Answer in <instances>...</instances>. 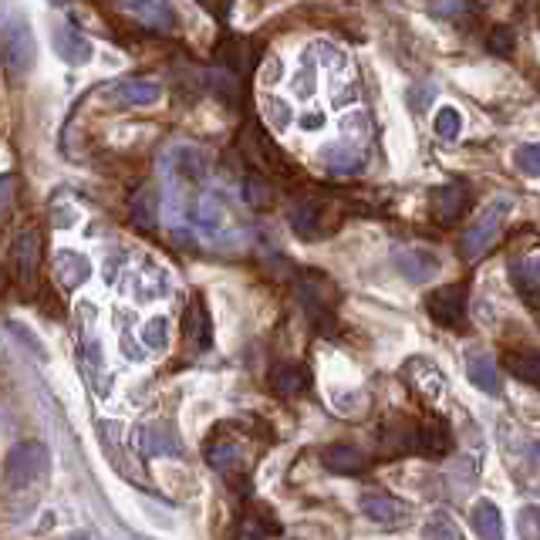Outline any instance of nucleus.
<instances>
[{
    "label": "nucleus",
    "instance_id": "1",
    "mask_svg": "<svg viewBox=\"0 0 540 540\" xmlns=\"http://www.w3.org/2000/svg\"><path fill=\"white\" fill-rule=\"evenodd\" d=\"M48 473V449L41 443H17L4 459V480L7 486L21 490V486H31L34 480Z\"/></svg>",
    "mask_w": 540,
    "mask_h": 540
},
{
    "label": "nucleus",
    "instance_id": "26",
    "mask_svg": "<svg viewBox=\"0 0 540 540\" xmlns=\"http://www.w3.org/2000/svg\"><path fill=\"white\" fill-rule=\"evenodd\" d=\"M156 432H159V426H146V429H139V446H146V453H166L169 439H159Z\"/></svg>",
    "mask_w": 540,
    "mask_h": 540
},
{
    "label": "nucleus",
    "instance_id": "7",
    "mask_svg": "<svg viewBox=\"0 0 540 540\" xmlns=\"http://www.w3.org/2000/svg\"><path fill=\"white\" fill-rule=\"evenodd\" d=\"M429 210L436 223H456L459 216L470 210V193L463 186H443L429 196Z\"/></svg>",
    "mask_w": 540,
    "mask_h": 540
},
{
    "label": "nucleus",
    "instance_id": "11",
    "mask_svg": "<svg viewBox=\"0 0 540 540\" xmlns=\"http://www.w3.org/2000/svg\"><path fill=\"white\" fill-rule=\"evenodd\" d=\"M510 277L517 284V291L524 294V301L540 304V264L537 260H513Z\"/></svg>",
    "mask_w": 540,
    "mask_h": 540
},
{
    "label": "nucleus",
    "instance_id": "27",
    "mask_svg": "<svg viewBox=\"0 0 540 540\" xmlns=\"http://www.w3.org/2000/svg\"><path fill=\"white\" fill-rule=\"evenodd\" d=\"M14 183L11 176H0V220H4L7 213H11V200H14Z\"/></svg>",
    "mask_w": 540,
    "mask_h": 540
},
{
    "label": "nucleus",
    "instance_id": "14",
    "mask_svg": "<svg viewBox=\"0 0 540 540\" xmlns=\"http://www.w3.org/2000/svg\"><path fill=\"white\" fill-rule=\"evenodd\" d=\"M473 530L480 540H503V517L497 510V503H476L473 510Z\"/></svg>",
    "mask_w": 540,
    "mask_h": 540
},
{
    "label": "nucleus",
    "instance_id": "18",
    "mask_svg": "<svg viewBox=\"0 0 540 540\" xmlns=\"http://www.w3.org/2000/svg\"><path fill=\"white\" fill-rule=\"evenodd\" d=\"M503 365H507L520 382H530L540 389V355H517V351H510V355H503Z\"/></svg>",
    "mask_w": 540,
    "mask_h": 540
},
{
    "label": "nucleus",
    "instance_id": "21",
    "mask_svg": "<svg viewBox=\"0 0 540 540\" xmlns=\"http://www.w3.org/2000/svg\"><path fill=\"white\" fill-rule=\"evenodd\" d=\"M119 98L129 105H152L159 98V85L156 81H146V78H132L119 88Z\"/></svg>",
    "mask_w": 540,
    "mask_h": 540
},
{
    "label": "nucleus",
    "instance_id": "17",
    "mask_svg": "<svg viewBox=\"0 0 540 540\" xmlns=\"http://www.w3.org/2000/svg\"><path fill=\"white\" fill-rule=\"evenodd\" d=\"M395 264H399V270L409 281H426V277L436 274V260L422 254V250H405V254L395 257Z\"/></svg>",
    "mask_w": 540,
    "mask_h": 540
},
{
    "label": "nucleus",
    "instance_id": "15",
    "mask_svg": "<svg viewBox=\"0 0 540 540\" xmlns=\"http://www.w3.org/2000/svg\"><path fill=\"white\" fill-rule=\"evenodd\" d=\"M470 378H473L476 389H483L486 395L500 392V368L490 355H473L470 358Z\"/></svg>",
    "mask_w": 540,
    "mask_h": 540
},
{
    "label": "nucleus",
    "instance_id": "2",
    "mask_svg": "<svg viewBox=\"0 0 540 540\" xmlns=\"http://www.w3.org/2000/svg\"><path fill=\"white\" fill-rule=\"evenodd\" d=\"M426 311L429 318L443 328H453V331H463L470 318H466V284H449V287H439L426 297Z\"/></svg>",
    "mask_w": 540,
    "mask_h": 540
},
{
    "label": "nucleus",
    "instance_id": "28",
    "mask_svg": "<svg viewBox=\"0 0 540 540\" xmlns=\"http://www.w3.org/2000/svg\"><path fill=\"white\" fill-rule=\"evenodd\" d=\"M537 453H540V446H537Z\"/></svg>",
    "mask_w": 540,
    "mask_h": 540
},
{
    "label": "nucleus",
    "instance_id": "22",
    "mask_svg": "<svg viewBox=\"0 0 540 540\" xmlns=\"http://www.w3.org/2000/svg\"><path fill=\"white\" fill-rule=\"evenodd\" d=\"M459 129H463V119H459L456 108H443V112H439V119H436V132L443 135V139H456Z\"/></svg>",
    "mask_w": 540,
    "mask_h": 540
},
{
    "label": "nucleus",
    "instance_id": "24",
    "mask_svg": "<svg viewBox=\"0 0 540 540\" xmlns=\"http://www.w3.org/2000/svg\"><path fill=\"white\" fill-rule=\"evenodd\" d=\"M517 166L520 173L527 176H540V146H524L517 152Z\"/></svg>",
    "mask_w": 540,
    "mask_h": 540
},
{
    "label": "nucleus",
    "instance_id": "9",
    "mask_svg": "<svg viewBox=\"0 0 540 540\" xmlns=\"http://www.w3.org/2000/svg\"><path fill=\"white\" fill-rule=\"evenodd\" d=\"M321 463L328 466L331 473H341V476H358L368 470V456L355 446H328L321 453Z\"/></svg>",
    "mask_w": 540,
    "mask_h": 540
},
{
    "label": "nucleus",
    "instance_id": "4",
    "mask_svg": "<svg viewBox=\"0 0 540 540\" xmlns=\"http://www.w3.org/2000/svg\"><path fill=\"white\" fill-rule=\"evenodd\" d=\"M382 449L385 453H422V419L395 416L382 426Z\"/></svg>",
    "mask_w": 540,
    "mask_h": 540
},
{
    "label": "nucleus",
    "instance_id": "25",
    "mask_svg": "<svg viewBox=\"0 0 540 540\" xmlns=\"http://www.w3.org/2000/svg\"><path fill=\"white\" fill-rule=\"evenodd\" d=\"M267 534H274V530H264L260 517H247L237 527V540H267Z\"/></svg>",
    "mask_w": 540,
    "mask_h": 540
},
{
    "label": "nucleus",
    "instance_id": "10",
    "mask_svg": "<svg viewBox=\"0 0 540 540\" xmlns=\"http://www.w3.org/2000/svg\"><path fill=\"white\" fill-rule=\"evenodd\" d=\"M362 510L368 520L385 524V527H395V524H405V520H409V510H405L395 497H382V493H368L362 500Z\"/></svg>",
    "mask_w": 540,
    "mask_h": 540
},
{
    "label": "nucleus",
    "instance_id": "23",
    "mask_svg": "<svg viewBox=\"0 0 540 540\" xmlns=\"http://www.w3.org/2000/svg\"><path fill=\"white\" fill-rule=\"evenodd\" d=\"M422 540H459V537H456V527L449 524L446 517H436V520H429L426 530H422Z\"/></svg>",
    "mask_w": 540,
    "mask_h": 540
},
{
    "label": "nucleus",
    "instance_id": "19",
    "mask_svg": "<svg viewBox=\"0 0 540 540\" xmlns=\"http://www.w3.org/2000/svg\"><path fill=\"white\" fill-rule=\"evenodd\" d=\"M54 48L61 51V58L75 61V65H78V61L92 58V48H88V41L81 38L78 31H68V27H65V31H58V38H54Z\"/></svg>",
    "mask_w": 540,
    "mask_h": 540
},
{
    "label": "nucleus",
    "instance_id": "13",
    "mask_svg": "<svg viewBox=\"0 0 540 540\" xmlns=\"http://www.w3.org/2000/svg\"><path fill=\"white\" fill-rule=\"evenodd\" d=\"M115 4H122L125 11L139 14L142 24H149V27H169V24H173V14H169L166 0H115Z\"/></svg>",
    "mask_w": 540,
    "mask_h": 540
},
{
    "label": "nucleus",
    "instance_id": "16",
    "mask_svg": "<svg viewBox=\"0 0 540 540\" xmlns=\"http://www.w3.org/2000/svg\"><path fill=\"white\" fill-rule=\"evenodd\" d=\"M270 382H274V389L281 395H301L311 385V378L301 365H277L274 375H270Z\"/></svg>",
    "mask_w": 540,
    "mask_h": 540
},
{
    "label": "nucleus",
    "instance_id": "6",
    "mask_svg": "<svg viewBox=\"0 0 540 540\" xmlns=\"http://www.w3.org/2000/svg\"><path fill=\"white\" fill-rule=\"evenodd\" d=\"M291 223H294V230L301 233V237H324L331 227H335V220H331V213H328V206H324L321 200H304V203H297L294 210H291Z\"/></svg>",
    "mask_w": 540,
    "mask_h": 540
},
{
    "label": "nucleus",
    "instance_id": "3",
    "mask_svg": "<svg viewBox=\"0 0 540 540\" xmlns=\"http://www.w3.org/2000/svg\"><path fill=\"white\" fill-rule=\"evenodd\" d=\"M507 200H497L493 206H486L483 210V216L480 220H476V227L466 233L463 237V254L466 257H483L486 250L493 247V243H497V237H500V227H503V216H507Z\"/></svg>",
    "mask_w": 540,
    "mask_h": 540
},
{
    "label": "nucleus",
    "instance_id": "5",
    "mask_svg": "<svg viewBox=\"0 0 540 540\" xmlns=\"http://www.w3.org/2000/svg\"><path fill=\"white\" fill-rule=\"evenodd\" d=\"M4 65L11 75H27L34 65V38L24 21H14L4 31Z\"/></svg>",
    "mask_w": 540,
    "mask_h": 540
},
{
    "label": "nucleus",
    "instance_id": "20",
    "mask_svg": "<svg viewBox=\"0 0 540 540\" xmlns=\"http://www.w3.org/2000/svg\"><path fill=\"white\" fill-rule=\"evenodd\" d=\"M449 449V432L439 419H422V453L443 456Z\"/></svg>",
    "mask_w": 540,
    "mask_h": 540
},
{
    "label": "nucleus",
    "instance_id": "12",
    "mask_svg": "<svg viewBox=\"0 0 540 540\" xmlns=\"http://www.w3.org/2000/svg\"><path fill=\"white\" fill-rule=\"evenodd\" d=\"M183 331H186V341H189V345H193V348H206V345H210V338H213V331H210V314H206V308H203L200 297H196V301L189 304Z\"/></svg>",
    "mask_w": 540,
    "mask_h": 540
},
{
    "label": "nucleus",
    "instance_id": "8",
    "mask_svg": "<svg viewBox=\"0 0 540 540\" xmlns=\"http://www.w3.org/2000/svg\"><path fill=\"white\" fill-rule=\"evenodd\" d=\"M38 264H41V237L34 230H24L21 237L14 240V267H17V277L24 284L34 281L38 274Z\"/></svg>",
    "mask_w": 540,
    "mask_h": 540
}]
</instances>
